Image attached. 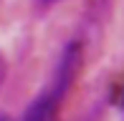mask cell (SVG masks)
<instances>
[{"mask_svg": "<svg viewBox=\"0 0 124 121\" xmlns=\"http://www.w3.org/2000/svg\"><path fill=\"white\" fill-rule=\"evenodd\" d=\"M0 121H10V119H8V116H3V114H0Z\"/></svg>", "mask_w": 124, "mask_h": 121, "instance_id": "cell-4", "label": "cell"}, {"mask_svg": "<svg viewBox=\"0 0 124 121\" xmlns=\"http://www.w3.org/2000/svg\"><path fill=\"white\" fill-rule=\"evenodd\" d=\"M81 63H84L81 40H69L53 66L51 83L28 103V108L23 111V121H53L58 108L63 106V101L69 98L71 88H74L76 76L81 71Z\"/></svg>", "mask_w": 124, "mask_h": 121, "instance_id": "cell-1", "label": "cell"}, {"mask_svg": "<svg viewBox=\"0 0 124 121\" xmlns=\"http://www.w3.org/2000/svg\"><path fill=\"white\" fill-rule=\"evenodd\" d=\"M116 106H119V114H122V119H124V86H122V91H119V101H116Z\"/></svg>", "mask_w": 124, "mask_h": 121, "instance_id": "cell-2", "label": "cell"}, {"mask_svg": "<svg viewBox=\"0 0 124 121\" xmlns=\"http://www.w3.org/2000/svg\"><path fill=\"white\" fill-rule=\"evenodd\" d=\"M43 3H53V0H43Z\"/></svg>", "mask_w": 124, "mask_h": 121, "instance_id": "cell-5", "label": "cell"}, {"mask_svg": "<svg viewBox=\"0 0 124 121\" xmlns=\"http://www.w3.org/2000/svg\"><path fill=\"white\" fill-rule=\"evenodd\" d=\"M5 73H8V68H5V60L0 56V86H3V81H5Z\"/></svg>", "mask_w": 124, "mask_h": 121, "instance_id": "cell-3", "label": "cell"}]
</instances>
